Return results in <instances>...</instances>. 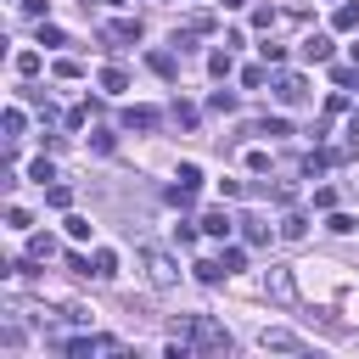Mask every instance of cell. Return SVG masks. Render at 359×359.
<instances>
[{
  "label": "cell",
  "mask_w": 359,
  "mask_h": 359,
  "mask_svg": "<svg viewBox=\"0 0 359 359\" xmlns=\"http://www.w3.org/2000/svg\"><path fill=\"white\" fill-rule=\"evenodd\" d=\"M180 337L191 342V353H230V331L213 325L208 314H191V320L180 325Z\"/></svg>",
  "instance_id": "cell-1"
},
{
  "label": "cell",
  "mask_w": 359,
  "mask_h": 359,
  "mask_svg": "<svg viewBox=\"0 0 359 359\" xmlns=\"http://www.w3.org/2000/svg\"><path fill=\"white\" fill-rule=\"evenodd\" d=\"M62 353H73V359H90V353H123V337H73V342H62Z\"/></svg>",
  "instance_id": "cell-2"
},
{
  "label": "cell",
  "mask_w": 359,
  "mask_h": 359,
  "mask_svg": "<svg viewBox=\"0 0 359 359\" xmlns=\"http://www.w3.org/2000/svg\"><path fill=\"white\" fill-rule=\"evenodd\" d=\"M264 292H269L275 303H297V280H292V269H269V275H264Z\"/></svg>",
  "instance_id": "cell-3"
},
{
  "label": "cell",
  "mask_w": 359,
  "mask_h": 359,
  "mask_svg": "<svg viewBox=\"0 0 359 359\" xmlns=\"http://www.w3.org/2000/svg\"><path fill=\"white\" fill-rule=\"evenodd\" d=\"M101 34H107L112 45H140V22H135V17H112Z\"/></svg>",
  "instance_id": "cell-4"
},
{
  "label": "cell",
  "mask_w": 359,
  "mask_h": 359,
  "mask_svg": "<svg viewBox=\"0 0 359 359\" xmlns=\"http://www.w3.org/2000/svg\"><path fill=\"white\" fill-rule=\"evenodd\" d=\"M146 269H151V286H174L180 280V269H174L168 252H146Z\"/></svg>",
  "instance_id": "cell-5"
},
{
  "label": "cell",
  "mask_w": 359,
  "mask_h": 359,
  "mask_svg": "<svg viewBox=\"0 0 359 359\" xmlns=\"http://www.w3.org/2000/svg\"><path fill=\"white\" fill-rule=\"evenodd\" d=\"M303 95H309V84H303L297 73H280V79H275V101H286V107H297Z\"/></svg>",
  "instance_id": "cell-6"
},
{
  "label": "cell",
  "mask_w": 359,
  "mask_h": 359,
  "mask_svg": "<svg viewBox=\"0 0 359 359\" xmlns=\"http://www.w3.org/2000/svg\"><path fill=\"white\" fill-rule=\"evenodd\" d=\"M258 342H264V348H275V353H303V337H297V331H280V325H275V331H264Z\"/></svg>",
  "instance_id": "cell-7"
},
{
  "label": "cell",
  "mask_w": 359,
  "mask_h": 359,
  "mask_svg": "<svg viewBox=\"0 0 359 359\" xmlns=\"http://www.w3.org/2000/svg\"><path fill=\"white\" fill-rule=\"evenodd\" d=\"M202 230H208V236H219V241H224V236H230V230H236V219H230V213H224V208H213V213H202Z\"/></svg>",
  "instance_id": "cell-8"
},
{
  "label": "cell",
  "mask_w": 359,
  "mask_h": 359,
  "mask_svg": "<svg viewBox=\"0 0 359 359\" xmlns=\"http://www.w3.org/2000/svg\"><path fill=\"white\" fill-rule=\"evenodd\" d=\"M90 275H95V280H112V275H118V252H107V247H101V252L90 258Z\"/></svg>",
  "instance_id": "cell-9"
},
{
  "label": "cell",
  "mask_w": 359,
  "mask_h": 359,
  "mask_svg": "<svg viewBox=\"0 0 359 359\" xmlns=\"http://www.w3.org/2000/svg\"><path fill=\"white\" fill-rule=\"evenodd\" d=\"M101 90H107V95H123V90H129V73H123V67H101Z\"/></svg>",
  "instance_id": "cell-10"
},
{
  "label": "cell",
  "mask_w": 359,
  "mask_h": 359,
  "mask_svg": "<svg viewBox=\"0 0 359 359\" xmlns=\"http://www.w3.org/2000/svg\"><path fill=\"white\" fill-rule=\"evenodd\" d=\"M123 129H157V112L151 107H129L123 112Z\"/></svg>",
  "instance_id": "cell-11"
},
{
  "label": "cell",
  "mask_w": 359,
  "mask_h": 359,
  "mask_svg": "<svg viewBox=\"0 0 359 359\" xmlns=\"http://www.w3.org/2000/svg\"><path fill=\"white\" fill-rule=\"evenodd\" d=\"M303 56H309V62H325V56H331V39H325V34H309V39H303Z\"/></svg>",
  "instance_id": "cell-12"
},
{
  "label": "cell",
  "mask_w": 359,
  "mask_h": 359,
  "mask_svg": "<svg viewBox=\"0 0 359 359\" xmlns=\"http://www.w3.org/2000/svg\"><path fill=\"white\" fill-rule=\"evenodd\" d=\"M331 28H342V34H353V28H359V6H337V17H331Z\"/></svg>",
  "instance_id": "cell-13"
},
{
  "label": "cell",
  "mask_w": 359,
  "mask_h": 359,
  "mask_svg": "<svg viewBox=\"0 0 359 359\" xmlns=\"http://www.w3.org/2000/svg\"><path fill=\"white\" fill-rule=\"evenodd\" d=\"M252 135H269V140H275V135H292V123H286V118H258Z\"/></svg>",
  "instance_id": "cell-14"
},
{
  "label": "cell",
  "mask_w": 359,
  "mask_h": 359,
  "mask_svg": "<svg viewBox=\"0 0 359 359\" xmlns=\"http://www.w3.org/2000/svg\"><path fill=\"white\" fill-rule=\"evenodd\" d=\"M224 275H230V269H224L219 258H202V264H196V280H208V286H213V280H224Z\"/></svg>",
  "instance_id": "cell-15"
},
{
  "label": "cell",
  "mask_w": 359,
  "mask_h": 359,
  "mask_svg": "<svg viewBox=\"0 0 359 359\" xmlns=\"http://www.w3.org/2000/svg\"><path fill=\"white\" fill-rule=\"evenodd\" d=\"M146 62H151V73H163V79H174V73H180V67H174V56H168V50H151V56H146Z\"/></svg>",
  "instance_id": "cell-16"
},
{
  "label": "cell",
  "mask_w": 359,
  "mask_h": 359,
  "mask_svg": "<svg viewBox=\"0 0 359 359\" xmlns=\"http://www.w3.org/2000/svg\"><path fill=\"white\" fill-rule=\"evenodd\" d=\"M208 73H213V79H230V45H224V50H213V56H208Z\"/></svg>",
  "instance_id": "cell-17"
},
{
  "label": "cell",
  "mask_w": 359,
  "mask_h": 359,
  "mask_svg": "<svg viewBox=\"0 0 359 359\" xmlns=\"http://www.w3.org/2000/svg\"><path fill=\"white\" fill-rule=\"evenodd\" d=\"M0 129H6V140H17V135H22V107H6V118H0Z\"/></svg>",
  "instance_id": "cell-18"
},
{
  "label": "cell",
  "mask_w": 359,
  "mask_h": 359,
  "mask_svg": "<svg viewBox=\"0 0 359 359\" xmlns=\"http://www.w3.org/2000/svg\"><path fill=\"white\" fill-rule=\"evenodd\" d=\"M168 202H174V208H191V202H196V185H185V180L168 185Z\"/></svg>",
  "instance_id": "cell-19"
},
{
  "label": "cell",
  "mask_w": 359,
  "mask_h": 359,
  "mask_svg": "<svg viewBox=\"0 0 359 359\" xmlns=\"http://www.w3.org/2000/svg\"><path fill=\"white\" fill-rule=\"evenodd\" d=\"M325 230H337V236H353V230H359V219H353V213H331V219H325Z\"/></svg>",
  "instance_id": "cell-20"
},
{
  "label": "cell",
  "mask_w": 359,
  "mask_h": 359,
  "mask_svg": "<svg viewBox=\"0 0 359 359\" xmlns=\"http://www.w3.org/2000/svg\"><path fill=\"white\" fill-rule=\"evenodd\" d=\"M303 230H309V219H297V213L280 219V236H286V241H303Z\"/></svg>",
  "instance_id": "cell-21"
},
{
  "label": "cell",
  "mask_w": 359,
  "mask_h": 359,
  "mask_svg": "<svg viewBox=\"0 0 359 359\" xmlns=\"http://www.w3.org/2000/svg\"><path fill=\"white\" fill-rule=\"evenodd\" d=\"M56 252V236H28V258H50Z\"/></svg>",
  "instance_id": "cell-22"
},
{
  "label": "cell",
  "mask_w": 359,
  "mask_h": 359,
  "mask_svg": "<svg viewBox=\"0 0 359 359\" xmlns=\"http://www.w3.org/2000/svg\"><path fill=\"white\" fill-rule=\"evenodd\" d=\"M17 73L34 79V73H39V50H17Z\"/></svg>",
  "instance_id": "cell-23"
},
{
  "label": "cell",
  "mask_w": 359,
  "mask_h": 359,
  "mask_svg": "<svg viewBox=\"0 0 359 359\" xmlns=\"http://www.w3.org/2000/svg\"><path fill=\"white\" fill-rule=\"evenodd\" d=\"M208 107H213V112H236V90H213Z\"/></svg>",
  "instance_id": "cell-24"
},
{
  "label": "cell",
  "mask_w": 359,
  "mask_h": 359,
  "mask_svg": "<svg viewBox=\"0 0 359 359\" xmlns=\"http://www.w3.org/2000/svg\"><path fill=\"white\" fill-rule=\"evenodd\" d=\"M174 123H180V129H196V107H191V101H174Z\"/></svg>",
  "instance_id": "cell-25"
},
{
  "label": "cell",
  "mask_w": 359,
  "mask_h": 359,
  "mask_svg": "<svg viewBox=\"0 0 359 359\" xmlns=\"http://www.w3.org/2000/svg\"><path fill=\"white\" fill-rule=\"evenodd\" d=\"M45 202H50V208H73V191H67V185H50Z\"/></svg>",
  "instance_id": "cell-26"
},
{
  "label": "cell",
  "mask_w": 359,
  "mask_h": 359,
  "mask_svg": "<svg viewBox=\"0 0 359 359\" xmlns=\"http://www.w3.org/2000/svg\"><path fill=\"white\" fill-rule=\"evenodd\" d=\"M219 264H224V269H230V275H236V269H241V264H247V252H241V247H224V252H219Z\"/></svg>",
  "instance_id": "cell-27"
},
{
  "label": "cell",
  "mask_w": 359,
  "mask_h": 359,
  "mask_svg": "<svg viewBox=\"0 0 359 359\" xmlns=\"http://www.w3.org/2000/svg\"><path fill=\"white\" fill-rule=\"evenodd\" d=\"M67 236H73V241H90V219L73 213V219H67Z\"/></svg>",
  "instance_id": "cell-28"
},
{
  "label": "cell",
  "mask_w": 359,
  "mask_h": 359,
  "mask_svg": "<svg viewBox=\"0 0 359 359\" xmlns=\"http://www.w3.org/2000/svg\"><path fill=\"white\" fill-rule=\"evenodd\" d=\"M28 180H39V185H45V180H56V168H50V163H45V157H39V163H34V168H28Z\"/></svg>",
  "instance_id": "cell-29"
},
{
  "label": "cell",
  "mask_w": 359,
  "mask_h": 359,
  "mask_svg": "<svg viewBox=\"0 0 359 359\" xmlns=\"http://www.w3.org/2000/svg\"><path fill=\"white\" fill-rule=\"evenodd\" d=\"M247 224V241H269V224H258V219H241Z\"/></svg>",
  "instance_id": "cell-30"
},
{
  "label": "cell",
  "mask_w": 359,
  "mask_h": 359,
  "mask_svg": "<svg viewBox=\"0 0 359 359\" xmlns=\"http://www.w3.org/2000/svg\"><path fill=\"white\" fill-rule=\"evenodd\" d=\"M224 6H230V11H241V6H247V0H224Z\"/></svg>",
  "instance_id": "cell-31"
},
{
  "label": "cell",
  "mask_w": 359,
  "mask_h": 359,
  "mask_svg": "<svg viewBox=\"0 0 359 359\" xmlns=\"http://www.w3.org/2000/svg\"><path fill=\"white\" fill-rule=\"evenodd\" d=\"M353 67H359V39H353Z\"/></svg>",
  "instance_id": "cell-32"
}]
</instances>
